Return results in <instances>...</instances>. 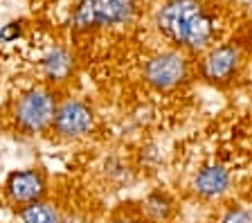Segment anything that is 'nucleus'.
<instances>
[{
  "label": "nucleus",
  "instance_id": "f257e3e1",
  "mask_svg": "<svg viewBox=\"0 0 252 223\" xmlns=\"http://www.w3.org/2000/svg\"><path fill=\"white\" fill-rule=\"evenodd\" d=\"M158 30L187 50H203L214 38V18L200 0H169L158 11Z\"/></svg>",
  "mask_w": 252,
  "mask_h": 223
},
{
  "label": "nucleus",
  "instance_id": "f03ea898",
  "mask_svg": "<svg viewBox=\"0 0 252 223\" xmlns=\"http://www.w3.org/2000/svg\"><path fill=\"white\" fill-rule=\"evenodd\" d=\"M135 14V0H79L72 14L77 30L124 25Z\"/></svg>",
  "mask_w": 252,
  "mask_h": 223
},
{
  "label": "nucleus",
  "instance_id": "7ed1b4c3",
  "mask_svg": "<svg viewBox=\"0 0 252 223\" xmlns=\"http://www.w3.org/2000/svg\"><path fill=\"white\" fill-rule=\"evenodd\" d=\"M57 111L54 95L45 88H34L25 93L16 104V122L25 131H43L50 127Z\"/></svg>",
  "mask_w": 252,
  "mask_h": 223
},
{
  "label": "nucleus",
  "instance_id": "20e7f679",
  "mask_svg": "<svg viewBox=\"0 0 252 223\" xmlns=\"http://www.w3.org/2000/svg\"><path fill=\"white\" fill-rule=\"evenodd\" d=\"M187 59L180 52H162L149 59L144 65V77L156 91H171L187 79Z\"/></svg>",
  "mask_w": 252,
  "mask_h": 223
},
{
  "label": "nucleus",
  "instance_id": "39448f33",
  "mask_svg": "<svg viewBox=\"0 0 252 223\" xmlns=\"http://www.w3.org/2000/svg\"><path fill=\"white\" fill-rule=\"evenodd\" d=\"M52 124L63 138H79V135H86L93 128V111L84 101L70 97L57 106Z\"/></svg>",
  "mask_w": 252,
  "mask_h": 223
},
{
  "label": "nucleus",
  "instance_id": "423d86ee",
  "mask_svg": "<svg viewBox=\"0 0 252 223\" xmlns=\"http://www.w3.org/2000/svg\"><path fill=\"white\" fill-rule=\"evenodd\" d=\"M241 65V52L234 45H220L205 54L203 64H200V72L207 81L212 84H227L234 79L236 70Z\"/></svg>",
  "mask_w": 252,
  "mask_h": 223
},
{
  "label": "nucleus",
  "instance_id": "0eeeda50",
  "mask_svg": "<svg viewBox=\"0 0 252 223\" xmlns=\"http://www.w3.org/2000/svg\"><path fill=\"white\" fill-rule=\"evenodd\" d=\"M7 191H9L11 201L30 205V203H36L38 198L43 196V191H45V181H43V176L34 169L16 171V174L9 176Z\"/></svg>",
  "mask_w": 252,
  "mask_h": 223
},
{
  "label": "nucleus",
  "instance_id": "6e6552de",
  "mask_svg": "<svg viewBox=\"0 0 252 223\" xmlns=\"http://www.w3.org/2000/svg\"><path fill=\"white\" fill-rule=\"evenodd\" d=\"M232 176L223 165H207L196 174L194 190L203 198H219L230 190Z\"/></svg>",
  "mask_w": 252,
  "mask_h": 223
},
{
  "label": "nucleus",
  "instance_id": "1a4fd4ad",
  "mask_svg": "<svg viewBox=\"0 0 252 223\" xmlns=\"http://www.w3.org/2000/svg\"><path fill=\"white\" fill-rule=\"evenodd\" d=\"M74 61L70 57L68 50L63 48H52L43 57V74L50 81H65L72 74Z\"/></svg>",
  "mask_w": 252,
  "mask_h": 223
},
{
  "label": "nucleus",
  "instance_id": "9d476101",
  "mask_svg": "<svg viewBox=\"0 0 252 223\" xmlns=\"http://www.w3.org/2000/svg\"><path fill=\"white\" fill-rule=\"evenodd\" d=\"M144 214L153 223H167L173 214V201L167 191H151L144 198Z\"/></svg>",
  "mask_w": 252,
  "mask_h": 223
},
{
  "label": "nucleus",
  "instance_id": "9b49d317",
  "mask_svg": "<svg viewBox=\"0 0 252 223\" xmlns=\"http://www.w3.org/2000/svg\"><path fill=\"white\" fill-rule=\"evenodd\" d=\"M21 219L23 223H61V214H59L57 207L41 201L30 203V205L23 207Z\"/></svg>",
  "mask_w": 252,
  "mask_h": 223
},
{
  "label": "nucleus",
  "instance_id": "f8f14e48",
  "mask_svg": "<svg viewBox=\"0 0 252 223\" xmlns=\"http://www.w3.org/2000/svg\"><path fill=\"white\" fill-rule=\"evenodd\" d=\"M219 223H252V214L243 207H230Z\"/></svg>",
  "mask_w": 252,
  "mask_h": 223
},
{
  "label": "nucleus",
  "instance_id": "ddd939ff",
  "mask_svg": "<svg viewBox=\"0 0 252 223\" xmlns=\"http://www.w3.org/2000/svg\"><path fill=\"white\" fill-rule=\"evenodd\" d=\"M18 34H21V25H18V23H9V25L0 32V38H2V41H14Z\"/></svg>",
  "mask_w": 252,
  "mask_h": 223
},
{
  "label": "nucleus",
  "instance_id": "4468645a",
  "mask_svg": "<svg viewBox=\"0 0 252 223\" xmlns=\"http://www.w3.org/2000/svg\"><path fill=\"white\" fill-rule=\"evenodd\" d=\"M113 223H142V221H135V219H120V221H113Z\"/></svg>",
  "mask_w": 252,
  "mask_h": 223
}]
</instances>
